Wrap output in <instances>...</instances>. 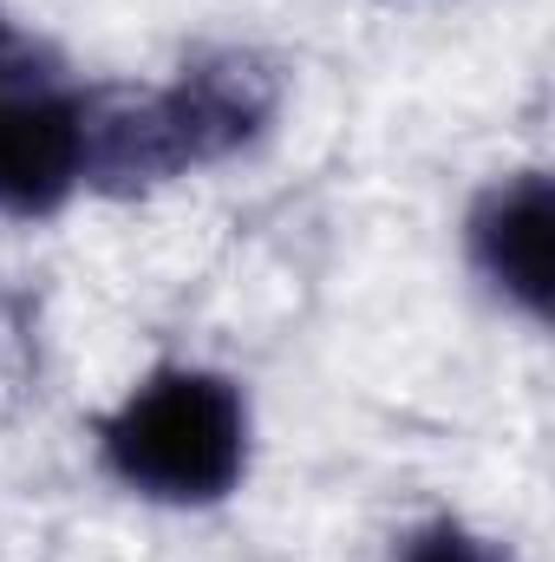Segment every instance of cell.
<instances>
[{
	"instance_id": "1",
	"label": "cell",
	"mask_w": 555,
	"mask_h": 562,
	"mask_svg": "<svg viewBox=\"0 0 555 562\" xmlns=\"http://www.w3.org/2000/svg\"><path fill=\"white\" fill-rule=\"evenodd\" d=\"M112 471L163 504H209L242 477L249 413L223 373L163 367L105 419Z\"/></svg>"
},
{
	"instance_id": "2",
	"label": "cell",
	"mask_w": 555,
	"mask_h": 562,
	"mask_svg": "<svg viewBox=\"0 0 555 562\" xmlns=\"http://www.w3.org/2000/svg\"><path fill=\"white\" fill-rule=\"evenodd\" d=\"M269 112V92L256 86V72L242 66H203L170 92H150L138 105H125L118 119L92 125V157L86 170L150 183V177H177L196 170L223 150L249 138Z\"/></svg>"
},
{
	"instance_id": "3",
	"label": "cell",
	"mask_w": 555,
	"mask_h": 562,
	"mask_svg": "<svg viewBox=\"0 0 555 562\" xmlns=\"http://www.w3.org/2000/svg\"><path fill=\"white\" fill-rule=\"evenodd\" d=\"M92 157V112L53 86L0 79V210L46 216L72 196Z\"/></svg>"
},
{
	"instance_id": "4",
	"label": "cell",
	"mask_w": 555,
	"mask_h": 562,
	"mask_svg": "<svg viewBox=\"0 0 555 562\" xmlns=\"http://www.w3.org/2000/svg\"><path fill=\"white\" fill-rule=\"evenodd\" d=\"M550 177L543 170H523L517 183L490 190L477 223H471V249H477V269L497 281L510 301H523L530 314L550 307Z\"/></svg>"
},
{
	"instance_id": "5",
	"label": "cell",
	"mask_w": 555,
	"mask_h": 562,
	"mask_svg": "<svg viewBox=\"0 0 555 562\" xmlns=\"http://www.w3.org/2000/svg\"><path fill=\"white\" fill-rule=\"evenodd\" d=\"M399 562H503V557L484 537H471L464 524H431V530H418L412 543H406Z\"/></svg>"
},
{
	"instance_id": "6",
	"label": "cell",
	"mask_w": 555,
	"mask_h": 562,
	"mask_svg": "<svg viewBox=\"0 0 555 562\" xmlns=\"http://www.w3.org/2000/svg\"><path fill=\"white\" fill-rule=\"evenodd\" d=\"M7 66H13V40H7V26H0V79H7Z\"/></svg>"
}]
</instances>
